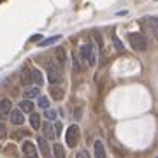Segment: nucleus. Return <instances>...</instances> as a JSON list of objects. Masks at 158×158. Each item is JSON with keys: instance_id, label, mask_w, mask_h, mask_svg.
<instances>
[{"instance_id": "6ab92c4d", "label": "nucleus", "mask_w": 158, "mask_h": 158, "mask_svg": "<svg viewBox=\"0 0 158 158\" xmlns=\"http://www.w3.org/2000/svg\"><path fill=\"white\" fill-rule=\"evenodd\" d=\"M53 153H55V156L56 158H65V149H63L62 144H58L55 142V146H53Z\"/></svg>"}, {"instance_id": "2eb2a0df", "label": "nucleus", "mask_w": 158, "mask_h": 158, "mask_svg": "<svg viewBox=\"0 0 158 158\" xmlns=\"http://www.w3.org/2000/svg\"><path fill=\"white\" fill-rule=\"evenodd\" d=\"M32 76H34V83L37 86L44 85V76H42V72H40V70H37V69H35V70H32Z\"/></svg>"}, {"instance_id": "cd10ccee", "label": "nucleus", "mask_w": 158, "mask_h": 158, "mask_svg": "<svg viewBox=\"0 0 158 158\" xmlns=\"http://www.w3.org/2000/svg\"><path fill=\"white\" fill-rule=\"evenodd\" d=\"M60 132H62V125L56 123V134H60Z\"/></svg>"}, {"instance_id": "7ed1b4c3", "label": "nucleus", "mask_w": 158, "mask_h": 158, "mask_svg": "<svg viewBox=\"0 0 158 158\" xmlns=\"http://www.w3.org/2000/svg\"><path fill=\"white\" fill-rule=\"evenodd\" d=\"M141 27L148 28V32H151V35L158 40V18L149 16V18H146V19H142V21H141Z\"/></svg>"}, {"instance_id": "a878e982", "label": "nucleus", "mask_w": 158, "mask_h": 158, "mask_svg": "<svg viewBox=\"0 0 158 158\" xmlns=\"http://www.w3.org/2000/svg\"><path fill=\"white\" fill-rule=\"evenodd\" d=\"M6 137H7V127L0 125V139H6Z\"/></svg>"}, {"instance_id": "f257e3e1", "label": "nucleus", "mask_w": 158, "mask_h": 158, "mask_svg": "<svg viewBox=\"0 0 158 158\" xmlns=\"http://www.w3.org/2000/svg\"><path fill=\"white\" fill-rule=\"evenodd\" d=\"M128 42H130V46H132L135 51H146V49H148V40H146V37H144L142 34H139V32L130 34V35H128Z\"/></svg>"}, {"instance_id": "20e7f679", "label": "nucleus", "mask_w": 158, "mask_h": 158, "mask_svg": "<svg viewBox=\"0 0 158 158\" xmlns=\"http://www.w3.org/2000/svg\"><path fill=\"white\" fill-rule=\"evenodd\" d=\"M48 79H49L51 85H58V83H62V72H60V69L56 65H53V63H48Z\"/></svg>"}, {"instance_id": "423d86ee", "label": "nucleus", "mask_w": 158, "mask_h": 158, "mask_svg": "<svg viewBox=\"0 0 158 158\" xmlns=\"http://www.w3.org/2000/svg\"><path fill=\"white\" fill-rule=\"evenodd\" d=\"M37 146H39L40 155H42V156H49V155H51V149H49L48 137H46V135H39V137H37Z\"/></svg>"}, {"instance_id": "393cba45", "label": "nucleus", "mask_w": 158, "mask_h": 158, "mask_svg": "<svg viewBox=\"0 0 158 158\" xmlns=\"http://www.w3.org/2000/svg\"><path fill=\"white\" fill-rule=\"evenodd\" d=\"M113 40H114V44H116V49L121 53V51H123V44H121V40H119L118 37H113Z\"/></svg>"}, {"instance_id": "ddd939ff", "label": "nucleus", "mask_w": 158, "mask_h": 158, "mask_svg": "<svg viewBox=\"0 0 158 158\" xmlns=\"http://www.w3.org/2000/svg\"><path fill=\"white\" fill-rule=\"evenodd\" d=\"M30 125H32L34 130H39L40 128V114H37V113L30 114Z\"/></svg>"}, {"instance_id": "dca6fc26", "label": "nucleus", "mask_w": 158, "mask_h": 158, "mask_svg": "<svg viewBox=\"0 0 158 158\" xmlns=\"http://www.w3.org/2000/svg\"><path fill=\"white\" fill-rule=\"evenodd\" d=\"M60 39H62V35H55V37H48V39L40 40V42H39V46H40V48H46V46H51V44H55V42H58Z\"/></svg>"}, {"instance_id": "f3484780", "label": "nucleus", "mask_w": 158, "mask_h": 158, "mask_svg": "<svg viewBox=\"0 0 158 158\" xmlns=\"http://www.w3.org/2000/svg\"><path fill=\"white\" fill-rule=\"evenodd\" d=\"M21 81H23V85H30V83L34 81V76L30 74L28 69H23V72H21Z\"/></svg>"}, {"instance_id": "aec40b11", "label": "nucleus", "mask_w": 158, "mask_h": 158, "mask_svg": "<svg viewBox=\"0 0 158 158\" xmlns=\"http://www.w3.org/2000/svg\"><path fill=\"white\" fill-rule=\"evenodd\" d=\"M37 106H39L40 109H49V98L48 97H37Z\"/></svg>"}, {"instance_id": "f8f14e48", "label": "nucleus", "mask_w": 158, "mask_h": 158, "mask_svg": "<svg viewBox=\"0 0 158 158\" xmlns=\"http://www.w3.org/2000/svg\"><path fill=\"white\" fill-rule=\"evenodd\" d=\"M49 95L53 97L55 100H62L65 93H63V90H62V88H58V86H55V85H53V88L49 90Z\"/></svg>"}, {"instance_id": "a211bd4d", "label": "nucleus", "mask_w": 158, "mask_h": 158, "mask_svg": "<svg viewBox=\"0 0 158 158\" xmlns=\"http://www.w3.org/2000/svg\"><path fill=\"white\" fill-rule=\"evenodd\" d=\"M39 93H40V86H35V88L25 90V98H35V97H39Z\"/></svg>"}, {"instance_id": "9b49d317", "label": "nucleus", "mask_w": 158, "mask_h": 158, "mask_svg": "<svg viewBox=\"0 0 158 158\" xmlns=\"http://www.w3.org/2000/svg\"><path fill=\"white\" fill-rule=\"evenodd\" d=\"M93 153H95L97 158H104L106 156V149H104V144H102L100 141H97L95 144H93Z\"/></svg>"}, {"instance_id": "f03ea898", "label": "nucleus", "mask_w": 158, "mask_h": 158, "mask_svg": "<svg viewBox=\"0 0 158 158\" xmlns=\"http://www.w3.org/2000/svg\"><path fill=\"white\" fill-rule=\"evenodd\" d=\"M79 137H81V130L77 125H70L65 132V141H67L69 148H76L79 144Z\"/></svg>"}, {"instance_id": "1a4fd4ad", "label": "nucleus", "mask_w": 158, "mask_h": 158, "mask_svg": "<svg viewBox=\"0 0 158 158\" xmlns=\"http://www.w3.org/2000/svg\"><path fill=\"white\" fill-rule=\"evenodd\" d=\"M67 53H65V49H63V46H58L56 48V62L60 67H65L67 65Z\"/></svg>"}, {"instance_id": "5701e85b", "label": "nucleus", "mask_w": 158, "mask_h": 158, "mask_svg": "<svg viewBox=\"0 0 158 158\" xmlns=\"http://www.w3.org/2000/svg\"><path fill=\"white\" fill-rule=\"evenodd\" d=\"M44 116H46L48 119H56V113H55V111H51V109H46Z\"/></svg>"}, {"instance_id": "c85d7f7f", "label": "nucleus", "mask_w": 158, "mask_h": 158, "mask_svg": "<svg viewBox=\"0 0 158 158\" xmlns=\"http://www.w3.org/2000/svg\"><path fill=\"white\" fill-rule=\"evenodd\" d=\"M37 39H40V35H32L30 37V40H37Z\"/></svg>"}, {"instance_id": "9d476101", "label": "nucleus", "mask_w": 158, "mask_h": 158, "mask_svg": "<svg viewBox=\"0 0 158 158\" xmlns=\"http://www.w3.org/2000/svg\"><path fill=\"white\" fill-rule=\"evenodd\" d=\"M91 49H93L91 44H83L79 48V58H81V62H83V60L88 62V58H90V55H91Z\"/></svg>"}, {"instance_id": "4468645a", "label": "nucleus", "mask_w": 158, "mask_h": 158, "mask_svg": "<svg viewBox=\"0 0 158 158\" xmlns=\"http://www.w3.org/2000/svg\"><path fill=\"white\" fill-rule=\"evenodd\" d=\"M19 109H23V113H32L34 111V102H30V98H25L19 102Z\"/></svg>"}, {"instance_id": "b1692460", "label": "nucleus", "mask_w": 158, "mask_h": 158, "mask_svg": "<svg viewBox=\"0 0 158 158\" xmlns=\"http://www.w3.org/2000/svg\"><path fill=\"white\" fill-rule=\"evenodd\" d=\"M93 37H95V39H97V42H98V49H104V44H102V35L100 34H98V32H95V34H93Z\"/></svg>"}, {"instance_id": "39448f33", "label": "nucleus", "mask_w": 158, "mask_h": 158, "mask_svg": "<svg viewBox=\"0 0 158 158\" xmlns=\"http://www.w3.org/2000/svg\"><path fill=\"white\" fill-rule=\"evenodd\" d=\"M11 111H12V102L9 98H4V100L0 102V118L6 119L11 116Z\"/></svg>"}, {"instance_id": "bb28decb", "label": "nucleus", "mask_w": 158, "mask_h": 158, "mask_svg": "<svg viewBox=\"0 0 158 158\" xmlns=\"http://www.w3.org/2000/svg\"><path fill=\"white\" fill-rule=\"evenodd\" d=\"M81 114H83V111H81V107H76V113H74V116H76V119H81V118H83Z\"/></svg>"}, {"instance_id": "4be33fe9", "label": "nucleus", "mask_w": 158, "mask_h": 158, "mask_svg": "<svg viewBox=\"0 0 158 158\" xmlns=\"http://www.w3.org/2000/svg\"><path fill=\"white\" fill-rule=\"evenodd\" d=\"M95 63H97V51H95V48H93V49H91L90 58H88V65H90V67H93Z\"/></svg>"}, {"instance_id": "6e6552de", "label": "nucleus", "mask_w": 158, "mask_h": 158, "mask_svg": "<svg viewBox=\"0 0 158 158\" xmlns=\"http://www.w3.org/2000/svg\"><path fill=\"white\" fill-rule=\"evenodd\" d=\"M21 151L25 153V155H28V156H37V149H35L34 142H30V141L21 142Z\"/></svg>"}, {"instance_id": "412c9836", "label": "nucleus", "mask_w": 158, "mask_h": 158, "mask_svg": "<svg viewBox=\"0 0 158 158\" xmlns=\"http://www.w3.org/2000/svg\"><path fill=\"white\" fill-rule=\"evenodd\" d=\"M44 134H46L48 139H55V134H56V132L53 130V125H51V123H46L44 125Z\"/></svg>"}, {"instance_id": "0eeeda50", "label": "nucleus", "mask_w": 158, "mask_h": 158, "mask_svg": "<svg viewBox=\"0 0 158 158\" xmlns=\"http://www.w3.org/2000/svg\"><path fill=\"white\" fill-rule=\"evenodd\" d=\"M11 121L12 125H23L25 123V116H23V109H14V111H11Z\"/></svg>"}]
</instances>
